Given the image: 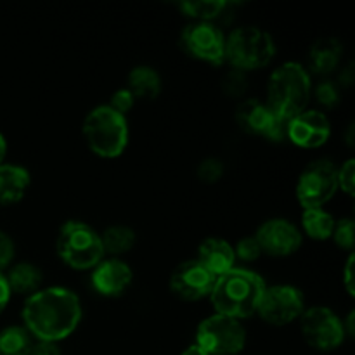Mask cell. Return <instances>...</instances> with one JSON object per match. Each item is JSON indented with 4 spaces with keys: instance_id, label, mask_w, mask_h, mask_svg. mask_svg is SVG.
<instances>
[{
    "instance_id": "1",
    "label": "cell",
    "mask_w": 355,
    "mask_h": 355,
    "mask_svg": "<svg viewBox=\"0 0 355 355\" xmlns=\"http://www.w3.org/2000/svg\"><path fill=\"white\" fill-rule=\"evenodd\" d=\"M23 328L38 342L58 343L68 338L80 324L82 304L68 288L38 290L23 305Z\"/></svg>"
},
{
    "instance_id": "2",
    "label": "cell",
    "mask_w": 355,
    "mask_h": 355,
    "mask_svg": "<svg viewBox=\"0 0 355 355\" xmlns=\"http://www.w3.org/2000/svg\"><path fill=\"white\" fill-rule=\"evenodd\" d=\"M266 288V283L259 274L234 267L217 277L208 298L211 300L215 314L227 315L239 321L255 314Z\"/></svg>"
},
{
    "instance_id": "3",
    "label": "cell",
    "mask_w": 355,
    "mask_h": 355,
    "mask_svg": "<svg viewBox=\"0 0 355 355\" xmlns=\"http://www.w3.org/2000/svg\"><path fill=\"white\" fill-rule=\"evenodd\" d=\"M312 94L311 76L298 62H286L270 75L267 83V106L277 118L290 121L307 107Z\"/></svg>"
},
{
    "instance_id": "4",
    "label": "cell",
    "mask_w": 355,
    "mask_h": 355,
    "mask_svg": "<svg viewBox=\"0 0 355 355\" xmlns=\"http://www.w3.org/2000/svg\"><path fill=\"white\" fill-rule=\"evenodd\" d=\"M83 137L94 155L113 159L123 155L128 144V125L123 114L107 104L97 106L83 120Z\"/></svg>"
},
{
    "instance_id": "5",
    "label": "cell",
    "mask_w": 355,
    "mask_h": 355,
    "mask_svg": "<svg viewBox=\"0 0 355 355\" xmlns=\"http://www.w3.org/2000/svg\"><path fill=\"white\" fill-rule=\"evenodd\" d=\"M55 250L59 259L76 270L94 269L104 257L101 234L85 222L76 220L61 225L55 239Z\"/></svg>"
},
{
    "instance_id": "6",
    "label": "cell",
    "mask_w": 355,
    "mask_h": 355,
    "mask_svg": "<svg viewBox=\"0 0 355 355\" xmlns=\"http://www.w3.org/2000/svg\"><path fill=\"white\" fill-rule=\"evenodd\" d=\"M276 55V44L267 31L255 26L236 28L225 37V61L239 71H253L269 64Z\"/></svg>"
},
{
    "instance_id": "7",
    "label": "cell",
    "mask_w": 355,
    "mask_h": 355,
    "mask_svg": "<svg viewBox=\"0 0 355 355\" xmlns=\"http://www.w3.org/2000/svg\"><path fill=\"white\" fill-rule=\"evenodd\" d=\"M245 343L246 331L241 321L227 315H210L196 329V345L208 355H238Z\"/></svg>"
},
{
    "instance_id": "8",
    "label": "cell",
    "mask_w": 355,
    "mask_h": 355,
    "mask_svg": "<svg viewBox=\"0 0 355 355\" xmlns=\"http://www.w3.org/2000/svg\"><path fill=\"white\" fill-rule=\"evenodd\" d=\"M343 321L328 307H311L300 315V329L305 342L315 350L329 352L345 342Z\"/></svg>"
},
{
    "instance_id": "9",
    "label": "cell",
    "mask_w": 355,
    "mask_h": 355,
    "mask_svg": "<svg viewBox=\"0 0 355 355\" xmlns=\"http://www.w3.org/2000/svg\"><path fill=\"white\" fill-rule=\"evenodd\" d=\"M336 191H338L336 166L328 159L312 162L300 173L297 184V198L304 210L321 208L335 196Z\"/></svg>"
},
{
    "instance_id": "10",
    "label": "cell",
    "mask_w": 355,
    "mask_h": 355,
    "mask_svg": "<svg viewBox=\"0 0 355 355\" xmlns=\"http://www.w3.org/2000/svg\"><path fill=\"white\" fill-rule=\"evenodd\" d=\"M305 311L304 295L298 288L290 284H274L266 288L260 300L259 312L260 318L272 326H286L297 321Z\"/></svg>"
},
{
    "instance_id": "11",
    "label": "cell",
    "mask_w": 355,
    "mask_h": 355,
    "mask_svg": "<svg viewBox=\"0 0 355 355\" xmlns=\"http://www.w3.org/2000/svg\"><path fill=\"white\" fill-rule=\"evenodd\" d=\"M184 51L200 61L222 64L225 61V37L211 23H191L180 35Z\"/></svg>"
},
{
    "instance_id": "12",
    "label": "cell",
    "mask_w": 355,
    "mask_h": 355,
    "mask_svg": "<svg viewBox=\"0 0 355 355\" xmlns=\"http://www.w3.org/2000/svg\"><path fill=\"white\" fill-rule=\"evenodd\" d=\"M236 121L245 132L252 135L279 142L286 137V121L277 118L266 103L246 99L236 110Z\"/></svg>"
},
{
    "instance_id": "13",
    "label": "cell",
    "mask_w": 355,
    "mask_h": 355,
    "mask_svg": "<svg viewBox=\"0 0 355 355\" xmlns=\"http://www.w3.org/2000/svg\"><path fill=\"white\" fill-rule=\"evenodd\" d=\"M217 277L205 269L198 260L182 262L170 276V290L186 302H198L210 297Z\"/></svg>"
},
{
    "instance_id": "14",
    "label": "cell",
    "mask_w": 355,
    "mask_h": 355,
    "mask_svg": "<svg viewBox=\"0 0 355 355\" xmlns=\"http://www.w3.org/2000/svg\"><path fill=\"white\" fill-rule=\"evenodd\" d=\"M331 135V125L328 116L321 111L305 110L286 125V137L295 146L304 149L321 148Z\"/></svg>"
},
{
    "instance_id": "15",
    "label": "cell",
    "mask_w": 355,
    "mask_h": 355,
    "mask_svg": "<svg viewBox=\"0 0 355 355\" xmlns=\"http://www.w3.org/2000/svg\"><path fill=\"white\" fill-rule=\"evenodd\" d=\"M262 253L272 257L293 255L302 246V234L286 218H270L263 222L255 234Z\"/></svg>"
},
{
    "instance_id": "16",
    "label": "cell",
    "mask_w": 355,
    "mask_h": 355,
    "mask_svg": "<svg viewBox=\"0 0 355 355\" xmlns=\"http://www.w3.org/2000/svg\"><path fill=\"white\" fill-rule=\"evenodd\" d=\"M132 269L120 259L101 260L92 269V286L103 297H118L132 283Z\"/></svg>"
},
{
    "instance_id": "17",
    "label": "cell",
    "mask_w": 355,
    "mask_h": 355,
    "mask_svg": "<svg viewBox=\"0 0 355 355\" xmlns=\"http://www.w3.org/2000/svg\"><path fill=\"white\" fill-rule=\"evenodd\" d=\"M196 260L205 269L210 270L215 277H218L222 274L229 272L231 269H234V246L229 245L225 239L208 238L198 248Z\"/></svg>"
},
{
    "instance_id": "18",
    "label": "cell",
    "mask_w": 355,
    "mask_h": 355,
    "mask_svg": "<svg viewBox=\"0 0 355 355\" xmlns=\"http://www.w3.org/2000/svg\"><path fill=\"white\" fill-rule=\"evenodd\" d=\"M30 182V172L23 166L0 165V205H12L23 200Z\"/></svg>"
},
{
    "instance_id": "19",
    "label": "cell",
    "mask_w": 355,
    "mask_h": 355,
    "mask_svg": "<svg viewBox=\"0 0 355 355\" xmlns=\"http://www.w3.org/2000/svg\"><path fill=\"white\" fill-rule=\"evenodd\" d=\"M343 47L336 38H321L309 52V68L315 75L326 76L335 71L342 62Z\"/></svg>"
},
{
    "instance_id": "20",
    "label": "cell",
    "mask_w": 355,
    "mask_h": 355,
    "mask_svg": "<svg viewBox=\"0 0 355 355\" xmlns=\"http://www.w3.org/2000/svg\"><path fill=\"white\" fill-rule=\"evenodd\" d=\"M6 279L10 288V293L24 295L28 298L40 290L42 270L33 263L21 262L10 267Z\"/></svg>"
},
{
    "instance_id": "21",
    "label": "cell",
    "mask_w": 355,
    "mask_h": 355,
    "mask_svg": "<svg viewBox=\"0 0 355 355\" xmlns=\"http://www.w3.org/2000/svg\"><path fill=\"white\" fill-rule=\"evenodd\" d=\"M128 90L135 99H156L162 90V78L156 69L137 66L128 73Z\"/></svg>"
},
{
    "instance_id": "22",
    "label": "cell",
    "mask_w": 355,
    "mask_h": 355,
    "mask_svg": "<svg viewBox=\"0 0 355 355\" xmlns=\"http://www.w3.org/2000/svg\"><path fill=\"white\" fill-rule=\"evenodd\" d=\"M335 222L333 215L322 208H311V210H304L302 214V229L309 238L315 239V241H326L331 238Z\"/></svg>"
},
{
    "instance_id": "23",
    "label": "cell",
    "mask_w": 355,
    "mask_h": 355,
    "mask_svg": "<svg viewBox=\"0 0 355 355\" xmlns=\"http://www.w3.org/2000/svg\"><path fill=\"white\" fill-rule=\"evenodd\" d=\"M101 243H103L104 253H110L113 257L123 255L134 248L135 232L127 225H111L101 234Z\"/></svg>"
},
{
    "instance_id": "24",
    "label": "cell",
    "mask_w": 355,
    "mask_h": 355,
    "mask_svg": "<svg viewBox=\"0 0 355 355\" xmlns=\"http://www.w3.org/2000/svg\"><path fill=\"white\" fill-rule=\"evenodd\" d=\"M33 338L23 326H9L0 331V355H30Z\"/></svg>"
},
{
    "instance_id": "25",
    "label": "cell",
    "mask_w": 355,
    "mask_h": 355,
    "mask_svg": "<svg viewBox=\"0 0 355 355\" xmlns=\"http://www.w3.org/2000/svg\"><path fill=\"white\" fill-rule=\"evenodd\" d=\"M227 3L224 0H187L179 3L186 16L193 17L194 23H210L222 14Z\"/></svg>"
},
{
    "instance_id": "26",
    "label": "cell",
    "mask_w": 355,
    "mask_h": 355,
    "mask_svg": "<svg viewBox=\"0 0 355 355\" xmlns=\"http://www.w3.org/2000/svg\"><path fill=\"white\" fill-rule=\"evenodd\" d=\"M331 238L335 239V243L340 248L347 250V252H352L355 245V224L352 218L336 220Z\"/></svg>"
},
{
    "instance_id": "27",
    "label": "cell",
    "mask_w": 355,
    "mask_h": 355,
    "mask_svg": "<svg viewBox=\"0 0 355 355\" xmlns=\"http://www.w3.org/2000/svg\"><path fill=\"white\" fill-rule=\"evenodd\" d=\"M224 175V163L217 158H207L198 166V179L205 184H215Z\"/></svg>"
},
{
    "instance_id": "28",
    "label": "cell",
    "mask_w": 355,
    "mask_h": 355,
    "mask_svg": "<svg viewBox=\"0 0 355 355\" xmlns=\"http://www.w3.org/2000/svg\"><path fill=\"white\" fill-rule=\"evenodd\" d=\"M222 87H224V92L229 97H241L246 92V87H248V80H246L245 71H239V69L232 68L225 75Z\"/></svg>"
},
{
    "instance_id": "29",
    "label": "cell",
    "mask_w": 355,
    "mask_h": 355,
    "mask_svg": "<svg viewBox=\"0 0 355 355\" xmlns=\"http://www.w3.org/2000/svg\"><path fill=\"white\" fill-rule=\"evenodd\" d=\"M234 255L236 260L239 259L243 262H255L259 257H262V248H260L255 236H248V238L239 239L234 248Z\"/></svg>"
},
{
    "instance_id": "30",
    "label": "cell",
    "mask_w": 355,
    "mask_h": 355,
    "mask_svg": "<svg viewBox=\"0 0 355 355\" xmlns=\"http://www.w3.org/2000/svg\"><path fill=\"white\" fill-rule=\"evenodd\" d=\"M315 97L324 107H335L340 103V85L333 80H324L315 87Z\"/></svg>"
},
{
    "instance_id": "31",
    "label": "cell",
    "mask_w": 355,
    "mask_h": 355,
    "mask_svg": "<svg viewBox=\"0 0 355 355\" xmlns=\"http://www.w3.org/2000/svg\"><path fill=\"white\" fill-rule=\"evenodd\" d=\"M336 180H338V187L347 194V196H354L355 162L352 158L347 159L342 165V168L336 170Z\"/></svg>"
},
{
    "instance_id": "32",
    "label": "cell",
    "mask_w": 355,
    "mask_h": 355,
    "mask_svg": "<svg viewBox=\"0 0 355 355\" xmlns=\"http://www.w3.org/2000/svg\"><path fill=\"white\" fill-rule=\"evenodd\" d=\"M134 104H135V97L132 96L130 90L120 89V90H116L113 96H111V103L107 104V106H110L111 110L116 111V113L123 114L125 116V114H127L128 111L134 107Z\"/></svg>"
},
{
    "instance_id": "33",
    "label": "cell",
    "mask_w": 355,
    "mask_h": 355,
    "mask_svg": "<svg viewBox=\"0 0 355 355\" xmlns=\"http://www.w3.org/2000/svg\"><path fill=\"white\" fill-rule=\"evenodd\" d=\"M14 253H16V248H14V241L10 239V236L0 231V272L9 267L14 259Z\"/></svg>"
},
{
    "instance_id": "34",
    "label": "cell",
    "mask_w": 355,
    "mask_h": 355,
    "mask_svg": "<svg viewBox=\"0 0 355 355\" xmlns=\"http://www.w3.org/2000/svg\"><path fill=\"white\" fill-rule=\"evenodd\" d=\"M354 262H355V257L354 253H350L349 259H347L345 267H343V284H345V290L349 291L350 297H354L355 291H354Z\"/></svg>"
},
{
    "instance_id": "35",
    "label": "cell",
    "mask_w": 355,
    "mask_h": 355,
    "mask_svg": "<svg viewBox=\"0 0 355 355\" xmlns=\"http://www.w3.org/2000/svg\"><path fill=\"white\" fill-rule=\"evenodd\" d=\"M30 355H61L58 343H47V342H38L33 343Z\"/></svg>"
},
{
    "instance_id": "36",
    "label": "cell",
    "mask_w": 355,
    "mask_h": 355,
    "mask_svg": "<svg viewBox=\"0 0 355 355\" xmlns=\"http://www.w3.org/2000/svg\"><path fill=\"white\" fill-rule=\"evenodd\" d=\"M10 295L12 293H10V288H9V284H7L6 276L0 272V314H2V312L6 311L7 305H9Z\"/></svg>"
},
{
    "instance_id": "37",
    "label": "cell",
    "mask_w": 355,
    "mask_h": 355,
    "mask_svg": "<svg viewBox=\"0 0 355 355\" xmlns=\"http://www.w3.org/2000/svg\"><path fill=\"white\" fill-rule=\"evenodd\" d=\"M338 82H340V85H343V87L352 85L354 83V64H349L347 68L342 69Z\"/></svg>"
},
{
    "instance_id": "38",
    "label": "cell",
    "mask_w": 355,
    "mask_h": 355,
    "mask_svg": "<svg viewBox=\"0 0 355 355\" xmlns=\"http://www.w3.org/2000/svg\"><path fill=\"white\" fill-rule=\"evenodd\" d=\"M180 355H208V354L205 352V350L201 349V347H198L196 343H193V345L187 347V349L184 350V352L180 354Z\"/></svg>"
},
{
    "instance_id": "39",
    "label": "cell",
    "mask_w": 355,
    "mask_h": 355,
    "mask_svg": "<svg viewBox=\"0 0 355 355\" xmlns=\"http://www.w3.org/2000/svg\"><path fill=\"white\" fill-rule=\"evenodd\" d=\"M6 153H7V142L6 137L0 134V165H3V158H6Z\"/></svg>"
}]
</instances>
